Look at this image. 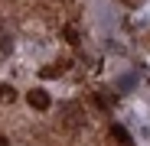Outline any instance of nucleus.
Here are the masks:
<instances>
[{"label": "nucleus", "instance_id": "nucleus-1", "mask_svg": "<svg viewBox=\"0 0 150 146\" xmlns=\"http://www.w3.org/2000/svg\"><path fill=\"white\" fill-rule=\"evenodd\" d=\"M49 94L46 91H30V107H36V110H49Z\"/></svg>", "mask_w": 150, "mask_h": 146}, {"label": "nucleus", "instance_id": "nucleus-2", "mask_svg": "<svg viewBox=\"0 0 150 146\" xmlns=\"http://www.w3.org/2000/svg\"><path fill=\"white\" fill-rule=\"evenodd\" d=\"M111 136H114V140H117L121 146H131V133L124 130L121 124H111Z\"/></svg>", "mask_w": 150, "mask_h": 146}, {"label": "nucleus", "instance_id": "nucleus-3", "mask_svg": "<svg viewBox=\"0 0 150 146\" xmlns=\"http://www.w3.org/2000/svg\"><path fill=\"white\" fill-rule=\"evenodd\" d=\"M13 97H16V91H13L10 85H0V104H10Z\"/></svg>", "mask_w": 150, "mask_h": 146}, {"label": "nucleus", "instance_id": "nucleus-4", "mask_svg": "<svg viewBox=\"0 0 150 146\" xmlns=\"http://www.w3.org/2000/svg\"><path fill=\"white\" fill-rule=\"evenodd\" d=\"M62 36H65V39H69V42L75 45V42H79V26H72V23H69V26L62 29Z\"/></svg>", "mask_w": 150, "mask_h": 146}, {"label": "nucleus", "instance_id": "nucleus-5", "mask_svg": "<svg viewBox=\"0 0 150 146\" xmlns=\"http://www.w3.org/2000/svg\"><path fill=\"white\" fill-rule=\"evenodd\" d=\"M56 75H62V65H59V68H56V65H52V68H42V78H56Z\"/></svg>", "mask_w": 150, "mask_h": 146}, {"label": "nucleus", "instance_id": "nucleus-6", "mask_svg": "<svg viewBox=\"0 0 150 146\" xmlns=\"http://www.w3.org/2000/svg\"><path fill=\"white\" fill-rule=\"evenodd\" d=\"M0 52H10V39H4V36H0Z\"/></svg>", "mask_w": 150, "mask_h": 146}, {"label": "nucleus", "instance_id": "nucleus-7", "mask_svg": "<svg viewBox=\"0 0 150 146\" xmlns=\"http://www.w3.org/2000/svg\"><path fill=\"white\" fill-rule=\"evenodd\" d=\"M0 146H10V140H7V136H0Z\"/></svg>", "mask_w": 150, "mask_h": 146}]
</instances>
